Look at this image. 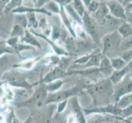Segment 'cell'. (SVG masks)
Instances as JSON below:
<instances>
[{
    "mask_svg": "<svg viewBox=\"0 0 132 123\" xmlns=\"http://www.w3.org/2000/svg\"><path fill=\"white\" fill-rule=\"evenodd\" d=\"M89 96L92 98L95 107H103L114 104L113 85L108 78L87 85L85 87Z\"/></svg>",
    "mask_w": 132,
    "mask_h": 123,
    "instance_id": "6da1fadb",
    "label": "cell"
},
{
    "mask_svg": "<svg viewBox=\"0 0 132 123\" xmlns=\"http://www.w3.org/2000/svg\"><path fill=\"white\" fill-rule=\"evenodd\" d=\"M121 35L118 34L117 30H113L105 35L102 38V44L103 49V54L108 58H114L117 50H120V46L122 42Z\"/></svg>",
    "mask_w": 132,
    "mask_h": 123,
    "instance_id": "7a4b0ae2",
    "label": "cell"
},
{
    "mask_svg": "<svg viewBox=\"0 0 132 123\" xmlns=\"http://www.w3.org/2000/svg\"><path fill=\"white\" fill-rule=\"evenodd\" d=\"M48 92L45 89L44 84H39L32 94L26 99L25 101L18 103V107H35L42 108L46 105V100L48 97Z\"/></svg>",
    "mask_w": 132,
    "mask_h": 123,
    "instance_id": "3957f363",
    "label": "cell"
},
{
    "mask_svg": "<svg viewBox=\"0 0 132 123\" xmlns=\"http://www.w3.org/2000/svg\"><path fill=\"white\" fill-rule=\"evenodd\" d=\"M85 87L86 86H81L80 85H76L71 89L58 90L54 93L48 94L46 105L47 104H53V103L56 104L60 102L65 101V100H68L72 97H76Z\"/></svg>",
    "mask_w": 132,
    "mask_h": 123,
    "instance_id": "277c9868",
    "label": "cell"
},
{
    "mask_svg": "<svg viewBox=\"0 0 132 123\" xmlns=\"http://www.w3.org/2000/svg\"><path fill=\"white\" fill-rule=\"evenodd\" d=\"M3 80L9 85L22 89H30L33 87V85L30 84L26 77L16 71H10L4 74Z\"/></svg>",
    "mask_w": 132,
    "mask_h": 123,
    "instance_id": "5b68a950",
    "label": "cell"
},
{
    "mask_svg": "<svg viewBox=\"0 0 132 123\" xmlns=\"http://www.w3.org/2000/svg\"><path fill=\"white\" fill-rule=\"evenodd\" d=\"M132 89V80H131V73L126 75L123 79L115 85H113V97H114V103L120 97L125 94H130Z\"/></svg>",
    "mask_w": 132,
    "mask_h": 123,
    "instance_id": "8992f818",
    "label": "cell"
},
{
    "mask_svg": "<svg viewBox=\"0 0 132 123\" xmlns=\"http://www.w3.org/2000/svg\"><path fill=\"white\" fill-rule=\"evenodd\" d=\"M81 20H82V25L85 32L89 34L90 37H92V39L97 42L98 40V26L94 18L87 12H85L83 17H81Z\"/></svg>",
    "mask_w": 132,
    "mask_h": 123,
    "instance_id": "52a82bcc",
    "label": "cell"
},
{
    "mask_svg": "<svg viewBox=\"0 0 132 123\" xmlns=\"http://www.w3.org/2000/svg\"><path fill=\"white\" fill-rule=\"evenodd\" d=\"M84 113L86 115L93 114V113H98V114H103V115H112L117 117H121V110L116 107L115 104H109L107 106L103 107H95L92 108H85L83 109Z\"/></svg>",
    "mask_w": 132,
    "mask_h": 123,
    "instance_id": "ba28073f",
    "label": "cell"
},
{
    "mask_svg": "<svg viewBox=\"0 0 132 123\" xmlns=\"http://www.w3.org/2000/svg\"><path fill=\"white\" fill-rule=\"evenodd\" d=\"M46 108L39 112L36 117H34L35 123H53V114L56 110V104H47Z\"/></svg>",
    "mask_w": 132,
    "mask_h": 123,
    "instance_id": "9c48e42d",
    "label": "cell"
},
{
    "mask_svg": "<svg viewBox=\"0 0 132 123\" xmlns=\"http://www.w3.org/2000/svg\"><path fill=\"white\" fill-rule=\"evenodd\" d=\"M105 3L108 9L109 15H111L116 19L126 21L125 9L120 2L117 0H108Z\"/></svg>",
    "mask_w": 132,
    "mask_h": 123,
    "instance_id": "30bf717a",
    "label": "cell"
},
{
    "mask_svg": "<svg viewBox=\"0 0 132 123\" xmlns=\"http://www.w3.org/2000/svg\"><path fill=\"white\" fill-rule=\"evenodd\" d=\"M65 76H67V72L63 71L62 67H57L55 68H53L51 71H49L41 80H39V84H47L51 81L56 80L58 79H62V77Z\"/></svg>",
    "mask_w": 132,
    "mask_h": 123,
    "instance_id": "8fae6325",
    "label": "cell"
},
{
    "mask_svg": "<svg viewBox=\"0 0 132 123\" xmlns=\"http://www.w3.org/2000/svg\"><path fill=\"white\" fill-rule=\"evenodd\" d=\"M129 73H131V62H129L123 69L119 70V71H113V72L112 73V75L109 76L108 79L112 82L113 85H115Z\"/></svg>",
    "mask_w": 132,
    "mask_h": 123,
    "instance_id": "7c38bea8",
    "label": "cell"
},
{
    "mask_svg": "<svg viewBox=\"0 0 132 123\" xmlns=\"http://www.w3.org/2000/svg\"><path fill=\"white\" fill-rule=\"evenodd\" d=\"M98 69L99 73H101V75L104 78H109V76L112 75L113 71H114L112 69V67L111 65L110 59L105 55H103L101 58V60H100Z\"/></svg>",
    "mask_w": 132,
    "mask_h": 123,
    "instance_id": "4fadbf2b",
    "label": "cell"
},
{
    "mask_svg": "<svg viewBox=\"0 0 132 123\" xmlns=\"http://www.w3.org/2000/svg\"><path fill=\"white\" fill-rule=\"evenodd\" d=\"M108 15H109V12H108V7L106 5V3L101 2V3H99V6L96 10V12H95L93 15H91V17L94 18V20L95 21V22H96L98 26L100 23L105 19Z\"/></svg>",
    "mask_w": 132,
    "mask_h": 123,
    "instance_id": "5bb4252c",
    "label": "cell"
},
{
    "mask_svg": "<svg viewBox=\"0 0 132 123\" xmlns=\"http://www.w3.org/2000/svg\"><path fill=\"white\" fill-rule=\"evenodd\" d=\"M117 32L121 35L122 39H127V38H131L132 35V28H131V24L128 23V22H123L121 23L119 27L117 28Z\"/></svg>",
    "mask_w": 132,
    "mask_h": 123,
    "instance_id": "9a60e30c",
    "label": "cell"
},
{
    "mask_svg": "<svg viewBox=\"0 0 132 123\" xmlns=\"http://www.w3.org/2000/svg\"><path fill=\"white\" fill-rule=\"evenodd\" d=\"M131 103H132V94L130 93L120 97L114 104L117 108L121 110V109H124L127 107L131 106Z\"/></svg>",
    "mask_w": 132,
    "mask_h": 123,
    "instance_id": "2e32d148",
    "label": "cell"
},
{
    "mask_svg": "<svg viewBox=\"0 0 132 123\" xmlns=\"http://www.w3.org/2000/svg\"><path fill=\"white\" fill-rule=\"evenodd\" d=\"M21 42L26 43V44H28L30 45H33V46H36L38 48L41 47L40 43L39 42V40L37 39V38L35 36V35L32 34L31 32H30L29 30H26L25 31L24 36L21 38Z\"/></svg>",
    "mask_w": 132,
    "mask_h": 123,
    "instance_id": "e0dca14e",
    "label": "cell"
},
{
    "mask_svg": "<svg viewBox=\"0 0 132 123\" xmlns=\"http://www.w3.org/2000/svg\"><path fill=\"white\" fill-rule=\"evenodd\" d=\"M63 83H64V80L62 79H58V80L49 82V83L44 84V86H45V89L47 90V92L50 94V93H54V92H56V91L60 90Z\"/></svg>",
    "mask_w": 132,
    "mask_h": 123,
    "instance_id": "ac0fdd59",
    "label": "cell"
},
{
    "mask_svg": "<svg viewBox=\"0 0 132 123\" xmlns=\"http://www.w3.org/2000/svg\"><path fill=\"white\" fill-rule=\"evenodd\" d=\"M109 59H110V62L112 67V69L114 71H119V70L123 69V68L128 64V63H126L121 57H114Z\"/></svg>",
    "mask_w": 132,
    "mask_h": 123,
    "instance_id": "d6986e66",
    "label": "cell"
},
{
    "mask_svg": "<svg viewBox=\"0 0 132 123\" xmlns=\"http://www.w3.org/2000/svg\"><path fill=\"white\" fill-rule=\"evenodd\" d=\"M71 6L74 8V10L77 12L80 17H82L83 15L85 14V12H86L85 6L84 5L83 2L81 0H72L71 2Z\"/></svg>",
    "mask_w": 132,
    "mask_h": 123,
    "instance_id": "ffe728a7",
    "label": "cell"
},
{
    "mask_svg": "<svg viewBox=\"0 0 132 123\" xmlns=\"http://www.w3.org/2000/svg\"><path fill=\"white\" fill-rule=\"evenodd\" d=\"M14 25H18L26 29L28 26L27 17L25 13H16L14 15Z\"/></svg>",
    "mask_w": 132,
    "mask_h": 123,
    "instance_id": "44dd1931",
    "label": "cell"
},
{
    "mask_svg": "<svg viewBox=\"0 0 132 123\" xmlns=\"http://www.w3.org/2000/svg\"><path fill=\"white\" fill-rule=\"evenodd\" d=\"M108 120V117L103 114H98V113H93V117L89 119L85 120V123H104Z\"/></svg>",
    "mask_w": 132,
    "mask_h": 123,
    "instance_id": "7402d4cb",
    "label": "cell"
},
{
    "mask_svg": "<svg viewBox=\"0 0 132 123\" xmlns=\"http://www.w3.org/2000/svg\"><path fill=\"white\" fill-rule=\"evenodd\" d=\"M64 9L68 14H69V16L71 17V18H73L77 23H79L80 25H82V20H81V17L77 14V12L74 10V8L71 6V4H69V5L65 7Z\"/></svg>",
    "mask_w": 132,
    "mask_h": 123,
    "instance_id": "603a6c76",
    "label": "cell"
},
{
    "mask_svg": "<svg viewBox=\"0 0 132 123\" xmlns=\"http://www.w3.org/2000/svg\"><path fill=\"white\" fill-rule=\"evenodd\" d=\"M60 13H61V17L62 18V20L63 21H64V23L67 26V28L69 30V31L71 33V35H73V37H75V32H74V30L73 28H72V26H71V23L70 22V20H69V18H68L67 15L66 14V12H65V9L64 7H60Z\"/></svg>",
    "mask_w": 132,
    "mask_h": 123,
    "instance_id": "cb8c5ba5",
    "label": "cell"
},
{
    "mask_svg": "<svg viewBox=\"0 0 132 123\" xmlns=\"http://www.w3.org/2000/svg\"><path fill=\"white\" fill-rule=\"evenodd\" d=\"M26 29H24L23 27H21V26L18 25H14L13 28L11 31L10 37H15V38H22L25 35Z\"/></svg>",
    "mask_w": 132,
    "mask_h": 123,
    "instance_id": "d4e9b609",
    "label": "cell"
},
{
    "mask_svg": "<svg viewBox=\"0 0 132 123\" xmlns=\"http://www.w3.org/2000/svg\"><path fill=\"white\" fill-rule=\"evenodd\" d=\"M43 7L46 11H48L49 13H52V12L59 13L60 12V8H61L54 1H50L49 3L45 4Z\"/></svg>",
    "mask_w": 132,
    "mask_h": 123,
    "instance_id": "484cf974",
    "label": "cell"
},
{
    "mask_svg": "<svg viewBox=\"0 0 132 123\" xmlns=\"http://www.w3.org/2000/svg\"><path fill=\"white\" fill-rule=\"evenodd\" d=\"M99 3L98 0H92L87 6H86V12H87L89 15H93L94 13L96 12L99 6Z\"/></svg>",
    "mask_w": 132,
    "mask_h": 123,
    "instance_id": "4316f807",
    "label": "cell"
},
{
    "mask_svg": "<svg viewBox=\"0 0 132 123\" xmlns=\"http://www.w3.org/2000/svg\"><path fill=\"white\" fill-rule=\"evenodd\" d=\"M131 49V38H127L122 39V42L120 46L121 51H127V50Z\"/></svg>",
    "mask_w": 132,
    "mask_h": 123,
    "instance_id": "83f0119b",
    "label": "cell"
},
{
    "mask_svg": "<svg viewBox=\"0 0 132 123\" xmlns=\"http://www.w3.org/2000/svg\"><path fill=\"white\" fill-rule=\"evenodd\" d=\"M13 49L12 48H9L6 46L4 44L0 43V57H2L4 53H12Z\"/></svg>",
    "mask_w": 132,
    "mask_h": 123,
    "instance_id": "f1b7e54d",
    "label": "cell"
},
{
    "mask_svg": "<svg viewBox=\"0 0 132 123\" xmlns=\"http://www.w3.org/2000/svg\"><path fill=\"white\" fill-rule=\"evenodd\" d=\"M123 60L126 62V63H129L131 62V58H132V51L131 49L127 50V51H125L122 53V55L121 57Z\"/></svg>",
    "mask_w": 132,
    "mask_h": 123,
    "instance_id": "f546056e",
    "label": "cell"
},
{
    "mask_svg": "<svg viewBox=\"0 0 132 123\" xmlns=\"http://www.w3.org/2000/svg\"><path fill=\"white\" fill-rule=\"evenodd\" d=\"M67 101L68 100H65V101H62L57 103V106H56L57 114H61V113L65 110L66 107L67 106Z\"/></svg>",
    "mask_w": 132,
    "mask_h": 123,
    "instance_id": "4dcf8cb0",
    "label": "cell"
},
{
    "mask_svg": "<svg viewBox=\"0 0 132 123\" xmlns=\"http://www.w3.org/2000/svg\"><path fill=\"white\" fill-rule=\"evenodd\" d=\"M53 1L55 2L59 7H65L67 5L71 3L72 0H53Z\"/></svg>",
    "mask_w": 132,
    "mask_h": 123,
    "instance_id": "1f68e13d",
    "label": "cell"
},
{
    "mask_svg": "<svg viewBox=\"0 0 132 123\" xmlns=\"http://www.w3.org/2000/svg\"><path fill=\"white\" fill-rule=\"evenodd\" d=\"M50 1H53V0H36L35 3V7L36 8H40L43 7L45 4L49 3Z\"/></svg>",
    "mask_w": 132,
    "mask_h": 123,
    "instance_id": "d6a6232c",
    "label": "cell"
},
{
    "mask_svg": "<svg viewBox=\"0 0 132 123\" xmlns=\"http://www.w3.org/2000/svg\"><path fill=\"white\" fill-rule=\"evenodd\" d=\"M8 61V58L7 56H2L0 57V69L6 64Z\"/></svg>",
    "mask_w": 132,
    "mask_h": 123,
    "instance_id": "836d02e7",
    "label": "cell"
},
{
    "mask_svg": "<svg viewBox=\"0 0 132 123\" xmlns=\"http://www.w3.org/2000/svg\"><path fill=\"white\" fill-rule=\"evenodd\" d=\"M23 123H35L33 116H30V117H29L28 118H27V119H26Z\"/></svg>",
    "mask_w": 132,
    "mask_h": 123,
    "instance_id": "e575fe53",
    "label": "cell"
},
{
    "mask_svg": "<svg viewBox=\"0 0 132 123\" xmlns=\"http://www.w3.org/2000/svg\"><path fill=\"white\" fill-rule=\"evenodd\" d=\"M131 1H132V0H122L121 3L122 4V6L125 7L126 5H128V4H130L131 3Z\"/></svg>",
    "mask_w": 132,
    "mask_h": 123,
    "instance_id": "d590c367",
    "label": "cell"
},
{
    "mask_svg": "<svg viewBox=\"0 0 132 123\" xmlns=\"http://www.w3.org/2000/svg\"><path fill=\"white\" fill-rule=\"evenodd\" d=\"M3 88L0 86V99H1L2 95H3Z\"/></svg>",
    "mask_w": 132,
    "mask_h": 123,
    "instance_id": "8d00e7d4",
    "label": "cell"
},
{
    "mask_svg": "<svg viewBox=\"0 0 132 123\" xmlns=\"http://www.w3.org/2000/svg\"><path fill=\"white\" fill-rule=\"evenodd\" d=\"M115 123H125V122H124L123 121H120L119 120H117V121H116Z\"/></svg>",
    "mask_w": 132,
    "mask_h": 123,
    "instance_id": "74e56055",
    "label": "cell"
},
{
    "mask_svg": "<svg viewBox=\"0 0 132 123\" xmlns=\"http://www.w3.org/2000/svg\"><path fill=\"white\" fill-rule=\"evenodd\" d=\"M102 2H107V1H108V0H101Z\"/></svg>",
    "mask_w": 132,
    "mask_h": 123,
    "instance_id": "f35d334b",
    "label": "cell"
},
{
    "mask_svg": "<svg viewBox=\"0 0 132 123\" xmlns=\"http://www.w3.org/2000/svg\"><path fill=\"white\" fill-rule=\"evenodd\" d=\"M117 1H118V2H120V3H121V1H122V0H117Z\"/></svg>",
    "mask_w": 132,
    "mask_h": 123,
    "instance_id": "ab89813d",
    "label": "cell"
},
{
    "mask_svg": "<svg viewBox=\"0 0 132 123\" xmlns=\"http://www.w3.org/2000/svg\"><path fill=\"white\" fill-rule=\"evenodd\" d=\"M53 123H54V122H53Z\"/></svg>",
    "mask_w": 132,
    "mask_h": 123,
    "instance_id": "60d3db41",
    "label": "cell"
}]
</instances>
